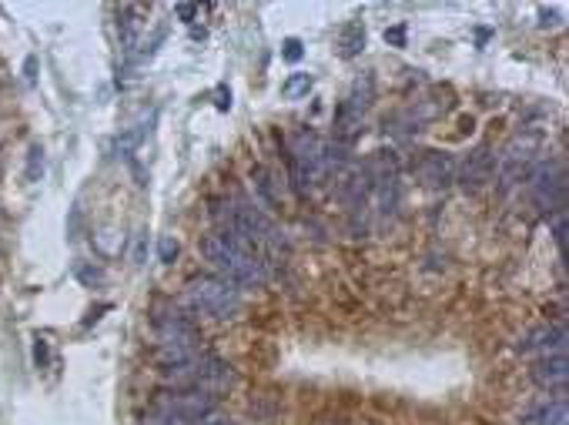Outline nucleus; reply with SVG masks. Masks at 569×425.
<instances>
[{
    "mask_svg": "<svg viewBox=\"0 0 569 425\" xmlns=\"http://www.w3.org/2000/svg\"><path fill=\"white\" fill-rule=\"evenodd\" d=\"M201 255L218 272V278H225L235 288L265 282V258L258 255V248L231 235V231H211L201 238Z\"/></svg>",
    "mask_w": 569,
    "mask_h": 425,
    "instance_id": "obj_1",
    "label": "nucleus"
},
{
    "mask_svg": "<svg viewBox=\"0 0 569 425\" xmlns=\"http://www.w3.org/2000/svg\"><path fill=\"white\" fill-rule=\"evenodd\" d=\"M188 312L195 315H208V318H235L245 308V298H241V288L218 275H198L185 285V295H181Z\"/></svg>",
    "mask_w": 569,
    "mask_h": 425,
    "instance_id": "obj_2",
    "label": "nucleus"
},
{
    "mask_svg": "<svg viewBox=\"0 0 569 425\" xmlns=\"http://www.w3.org/2000/svg\"><path fill=\"white\" fill-rule=\"evenodd\" d=\"M529 198L536 201L539 211L546 215H556V211L566 208V168L563 161H543L539 168L529 171L526 178Z\"/></svg>",
    "mask_w": 569,
    "mask_h": 425,
    "instance_id": "obj_3",
    "label": "nucleus"
},
{
    "mask_svg": "<svg viewBox=\"0 0 569 425\" xmlns=\"http://www.w3.org/2000/svg\"><path fill=\"white\" fill-rule=\"evenodd\" d=\"M536 148L539 141L533 134H519L503 148V154L496 158V181H499V191H513L516 185H523L529 178V171H533L536 164Z\"/></svg>",
    "mask_w": 569,
    "mask_h": 425,
    "instance_id": "obj_4",
    "label": "nucleus"
},
{
    "mask_svg": "<svg viewBox=\"0 0 569 425\" xmlns=\"http://www.w3.org/2000/svg\"><path fill=\"white\" fill-rule=\"evenodd\" d=\"M151 412L161 415H178V419H208V415L218 412V399L211 392L201 389H168L158 392L151 402Z\"/></svg>",
    "mask_w": 569,
    "mask_h": 425,
    "instance_id": "obj_5",
    "label": "nucleus"
},
{
    "mask_svg": "<svg viewBox=\"0 0 569 425\" xmlns=\"http://www.w3.org/2000/svg\"><path fill=\"white\" fill-rule=\"evenodd\" d=\"M456 175H459V185L466 191H479L486 188L489 181L496 175V151L489 148V144H479V148H472L462 164H456Z\"/></svg>",
    "mask_w": 569,
    "mask_h": 425,
    "instance_id": "obj_6",
    "label": "nucleus"
},
{
    "mask_svg": "<svg viewBox=\"0 0 569 425\" xmlns=\"http://www.w3.org/2000/svg\"><path fill=\"white\" fill-rule=\"evenodd\" d=\"M566 322L556 325H539L529 328V332L519 338V352L523 355H539V359H549V355H566Z\"/></svg>",
    "mask_w": 569,
    "mask_h": 425,
    "instance_id": "obj_7",
    "label": "nucleus"
},
{
    "mask_svg": "<svg viewBox=\"0 0 569 425\" xmlns=\"http://www.w3.org/2000/svg\"><path fill=\"white\" fill-rule=\"evenodd\" d=\"M154 332H158V342L165 345H198V328L188 315L181 312H154Z\"/></svg>",
    "mask_w": 569,
    "mask_h": 425,
    "instance_id": "obj_8",
    "label": "nucleus"
},
{
    "mask_svg": "<svg viewBox=\"0 0 569 425\" xmlns=\"http://www.w3.org/2000/svg\"><path fill=\"white\" fill-rule=\"evenodd\" d=\"M365 111H369V98H345L339 108H335V144H349L362 134V121Z\"/></svg>",
    "mask_w": 569,
    "mask_h": 425,
    "instance_id": "obj_9",
    "label": "nucleus"
},
{
    "mask_svg": "<svg viewBox=\"0 0 569 425\" xmlns=\"http://www.w3.org/2000/svg\"><path fill=\"white\" fill-rule=\"evenodd\" d=\"M416 175L426 188H446L456 178V158L449 151H426L416 161Z\"/></svg>",
    "mask_w": 569,
    "mask_h": 425,
    "instance_id": "obj_10",
    "label": "nucleus"
},
{
    "mask_svg": "<svg viewBox=\"0 0 569 425\" xmlns=\"http://www.w3.org/2000/svg\"><path fill=\"white\" fill-rule=\"evenodd\" d=\"M529 375H533V382L539 385V389L566 395V385H569V362H566V355H549V359H539Z\"/></svg>",
    "mask_w": 569,
    "mask_h": 425,
    "instance_id": "obj_11",
    "label": "nucleus"
},
{
    "mask_svg": "<svg viewBox=\"0 0 569 425\" xmlns=\"http://www.w3.org/2000/svg\"><path fill=\"white\" fill-rule=\"evenodd\" d=\"M519 425H569L566 395H556V399H546V402L533 405V409L519 419Z\"/></svg>",
    "mask_w": 569,
    "mask_h": 425,
    "instance_id": "obj_12",
    "label": "nucleus"
},
{
    "mask_svg": "<svg viewBox=\"0 0 569 425\" xmlns=\"http://www.w3.org/2000/svg\"><path fill=\"white\" fill-rule=\"evenodd\" d=\"M308 91H312V74H295L282 84L285 98H302V94H308Z\"/></svg>",
    "mask_w": 569,
    "mask_h": 425,
    "instance_id": "obj_13",
    "label": "nucleus"
},
{
    "mask_svg": "<svg viewBox=\"0 0 569 425\" xmlns=\"http://www.w3.org/2000/svg\"><path fill=\"white\" fill-rule=\"evenodd\" d=\"M365 44V27L362 24H349L345 27V41H342V47H345V57H352V54H359V47Z\"/></svg>",
    "mask_w": 569,
    "mask_h": 425,
    "instance_id": "obj_14",
    "label": "nucleus"
},
{
    "mask_svg": "<svg viewBox=\"0 0 569 425\" xmlns=\"http://www.w3.org/2000/svg\"><path fill=\"white\" fill-rule=\"evenodd\" d=\"M549 228H553V241L559 248V255L566 251V208L556 211V215H549Z\"/></svg>",
    "mask_w": 569,
    "mask_h": 425,
    "instance_id": "obj_15",
    "label": "nucleus"
},
{
    "mask_svg": "<svg viewBox=\"0 0 569 425\" xmlns=\"http://www.w3.org/2000/svg\"><path fill=\"white\" fill-rule=\"evenodd\" d=\"M255 188H258V195L265 198V205H275L272 178H268V171H265V168H255Z\"/></svg>",
    "mask_w": 569,
    "mask_h": 425,
    "instance_id": "obj_16",
    "label": "nucleus"
},
{
    "mask_svg": "<svg viewBox=\"0 0 569 425\" xmlns=\"http://www.w3.org/2000/svg\"><path fill=\"white\" fill-rule=\"evenodd\" d=\"M44 175V151L41 148H31V158H27V178L37 181Z\"/></svg>",
    "mask_w": 569,
    "mask_h": 425,
    "instance_id": "obj_17",
    "label": "nucleus"
},
{
    "mask_svg": "<svg viewBox=\"0 0 569 425\" xmlns=\"http://www.w3.org/2000/svg\"><path fill=\"white\" fill-rule=\"evenodd\" d=\"M144 258H148V231H141V235L134 238V248H131L134 265H144Z\"/></svg>",
    "mask_w": 569,
    "mask_h": 425,
    "instance_id": "obj_18",
    "label": "nucleus"
},
{
    "mask_svg": "<svg viewBox=\"0 0 569 425\" xmlns=\"http://www.w3.org/2000/svg\"><path fill=\"white\" fill-rule=\"evenodd\" d=\"M141 138H144V131H141V128L128 131V134H124V138L118 141V151H121V154H131V151H134V148H138V144H141Z\"/></svg>",
    "mask_w": 569,
    "mask_h": 425,
    "instance_id": "obj_19",
    "label": "nucleus"
},
{
    "mask_svg": "<svg viewBox=\"0 0 569 425\" xmlns=\"http://www.w3.org/2000/svg\"><path fill=\"white\" fill-rule=\"evenodd\" d=\"M158 255H161V262H175L178 258V241L175 238H161V245H158Z\"/></svg>",
    "mask_w": 569,
    "mask_h": 425,
    "instance_id": "obj_20",
    "label": "nucleus"
},
{
    "mask_svg": "<svg viewBox=\"0 0 569 425\" xmlns=\"http://www.w3.org/2000/svg\"><path fill=\"white\" fill-rule=\"evenodd\" d=\"M121 27H124V44L134 47V37H138V21H134V17H131V11H124Z\"/></svg>",
    "mask_w": 569,
    "mask_h": 425,
    "instance_id": "obj_21",
    "label": "nucleus"
},
{
    "mask_svg": "<svg viewBox=\"0 0 569 425\" xmlns=\"http://www.w3.org/2000/svg\"><path fill=\"white\" fill-rule=\"evenodd\" d=\"M175 17H178V21L191 24V21L198 17V7H195V4H175Z\"/></svg>",
    "mask_w": 569,
    "mask_h": 425,
    "instance_id": "obj_22",
    "label": "nucleus"
},
{
    "mask_svg": "<svg viewBox=\"0 0 569 425\" xmlns=\"http://www.w3.org/2000/svg\"><path fill=\"white\" fill-rule=\"evenodd\" d=\"M385 41H389L392 47H405V27L399 24V27H389V31H385Z\"/></svg>",
    "mask_w": 569,
    "mask_h": 425,
    "instance_id": "obj_23",
    "label": "nucleus"
},
{
    "mask_svg": "<svg viewBox=\"0 0 569 425\" xmlns=\"http://www.w3.org/2000/svg\"><path fill=\"white\" fill-rule=\"evenodd\" d=\"M285 61H298V57H302V44H298L295 41V37H292V41H285Z\"/></svg>",
    "mask_w": 569,
    "mask_h": 425,
    "instance_id": "obj_24",
    "label": "nucleus"
},
{
    "mask_svg": "<svg viewBox=\"0 0 569 425\" xmlns=\"http://www.w3.org/2000/svg\"><path fill=\"white\" fill-rule=\"evenodd\" d=\"M77 278H84V282H101V272H88V268H77Z\"/></svg>",
    "mask_w": 569,
    "mask_h": 425,
    "instance_id": "obj_25",
    "label": "nucleus"
},
{
    "mask_svg": "<svg viewBox=\"0 0 569 425\" xmlns=\"http://www.w3.org/2000/svg\"><path fill=\"white\" fill-rule=\"evenodd\" d=\"M218 98H221V101H218V108H221V111H225V108H231V94L218 91Z\"/></svg>",
    "mask_w": 569,
    "mask_h": 425,
    "instance_id": "obj_26",
    "label": "nucleus"
}]
</instances>
